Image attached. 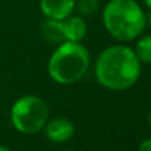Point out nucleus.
Instances as JSON below:
<instances>
[{
	"mask_svg": "<svg viewBox=\"0 0 151 151\" xmlns=\"http://www.w3.org/2000/svg\"><path fill=\"white\" fill-rule=\"evenodd\" d=\"M74 11H77L78 15L82 17L93 16L98 11V0H78L76 1Z\"/></svg>",
	"mask_w": 151,
	"mask_h": 151,
	"instance_id": "nucleus-10",
	"label": "nucleus"
},
{
	"mask_svg": "<svg viewBox=\"0 0 151 151\" xmlns=\"http://www.w3.org/2000/svg\"><path fill=\"white\" fill-rule=\"evenodd\" d=\"M41 35L47 41L52 44H61L63 41H65L63 32V21L47 19L41 24Z\"/></svg>",
	"mask_w": 151,
	"mask_h": 151,
	"instance_id": "nucleus-8",
	"label": "nucleus"
},
{
	"mask_svg": "<svg viewBox=\"0 0 151 151\" xmlns=\"http://www.w3.org/2000/svg\"><path fill=\"white\" fill-rule=\"evenodd\" d=\"M138 151H151V138H146L139 143Z\"/></svg>",
	"mask_w": 151,
	"mask_h": 151,
	"instance_id": "nucleus-11",
	"label": "nucleus"
},
{
	"mask_svg": "<svg viewBox=\"0 0 151 151\" xmlns=\"http://www.w3.org/2000/svg\"><path fill=\"white\" fill-rule=\"evenodd\" d=\"M76 0H40V9L47 19L63 21L74 12Z\"/></svg>",
	"mask_w": 151,
	"mask_h": 151,
	"instance_id": "nucleus-6",
	"label": "nucleus"
},
{
	"mask_svg": "<svg viewBox=\"0 0 151 151\" xmlns=\"http://www.w3.org/2000/svg\"><path fill=\"white\" fill-rule=\"evenodd\" d=\"M105 29L119 42L138 39L146 28V12L137 0H109L102 11Z\"/></svg>",
	"mask_w": 151,
	"mask_h": 151,
	"instance_id": "nucleus-2",
	"label": "nucleus"
},
{
	"mask_svg": "<svg viewBox=\"0 0 151 151\" xmlns=\"http://www.w3.org/2000/svg\"><path fill=\"white\" fill-rule=\"evenodd\" d=\"M149 123H150V126H151V111H150V114H149Z\"/></svg>",
	"mask_w": 151,
	"mask_h": 151,
	"instance_id": "nucleus-15",
	"label": "nucleus"
},
{
	"mask_svg": "<svg viewBox=\"0 0 151 151\" xmlns=\"http://www.w3.org/2000/svg\"><path fill=\"white\" fill-rule=\"evenodd\" d=\"M143 4L146 5V7L151 11V0H143Z\"/></svg>",
	"mask_w": 151,
	"mask_h": 151,
	"instance_id": "nucleus-13",
	"label": "nucleus"
},
{
	"mask_svg": "<svg viewBox=\"0 0 151 151\" xmlns=\"http://www.w3.org/2000/svg\"><path fill=\"white\" fill-rule=\"evenodd\" d=\"M146 25H150L151 27V11L146 13Z\"/></svg>",
	"mask_w": 151,
	"mask_h": 151,
	"instance_id": "nucleus-12",
	"label": "nucleus"
},
{
	"mask_svg": "<svg viewBox=\"0 0 151 151\" xmlns=\"http://www.w3.org/2000/svg\"><path fill=\"white\" fill-rule=\"evenodd\" d=\"M133 49L141 64H151V35H141Z\"/></svg>",
	"mask_w": 151,
	"mask_h": 151,
	"instance_id": "nucleus-9",
	"label": "nucleus"
},
{
	"mask_svg": "<svg viewBox=\"0 0 151 151\" xmlns=\"http://www.w3.org/2000/svg\"><path fill=\"white\" fill-rule=\"evenodd\" d=\"M64 151H73V150H64Z\"/></svg>",
	"mask_w": 151,
	"mask_h": 151,
	"instance_id": "nucleus-16",
	"label": "nucleus"
},
{
	"mask_svg": "<svg viewBox=\"0 0 151 151\" xmlns=\"http://www.w3.org/2000/svg\"><path fill=\"white\" fill-rule=\"evenodd\" d=\"M89 66L90 55L81 42L63 41L48 61V74L60 85H73L82 80Z\"/></svg>",
	"mask_w": 151,
	"mask_h": 151,
	"instance_id": "nucleus-3",
	"label": "nucleus"
},
{
	"mask_svg": "<svg viewBox=\"0 0 151 151\" xmlns=\"http://www.w3.org/2000/svg\"><path fill=\"white\" fill-rule=\"evenodd\" d=\"M44 133L49 141L55 143H64L74 135V125L68 118H55L45 123Z\"/></svg>",
	"mask_w": 151,
	"mask_h": 151,
	"instance_id": "nucleus-5",
	"label": "nucleus"
},
{
	"mask_svg": "<svg viewBox=\"0 0 151 151\" xmlns=\"http://www.w3.org/2000/svg\"><path fill=\"white\" fill-rule=\"evenodd\" d=\"M49 119V107L37 96L20 97L11 109V122L21 134L32 135L44 129Z\"/></svg>",
	"mask_w": 151,
	"mask_h": 151,
	"instance_id": "nucleus-4",
	"label": "nucleus"
},
{
	"mask_svg": "<svg viewBox=\"0 0 151 151\" xmlns=\"http://www.w3.org/2000/svg\"><path fill=\"white\" fill-rule=\"evenodd\" d=\"M63 32L65 41L81 42L88 35V24L82 16L70 15L63 20Z\"/></svg>",
	"mask_w": 151,
	"mask_h": 151,
	"instance_id": "nucleus-7",
	"label": "nucleus"
},
{
	"mask_svg": "<svg viewBox=\"0 0 151 151\" xmlns=\"http://www.w3.org/2000/svg\"><path fill=\"white\" fill-rule=\"evenodd\" d=\"M0 151H11L8 147H5V146H0Z\"/></svg>",
	"mask_w": 151,
	"mask_h": 151,
	"instance_id": "nucleus-14",
	"label": "nucleus"
},
{
	"mask_svg": "<svg viewBox=\"0 0 151 151\" xmlns=\"http://www.w3.org/2000/svg\"><path fill=\"white\" fill-rule=\"evenodd\" d=\"M142 64L131 47L115 44L105 48L97 57L94 74L99 85L109 90H127L137 83Z\"/></svg>",
	"mask_w": 151,
	"mask_h": 151,
	"instance_id": "nucleus-1",
	"label": "nucleus"
}]
</instances>
